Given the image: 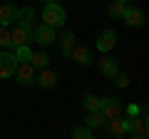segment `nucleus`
<instances>
[{"instance_id": "15", "label": "nucleus", "mask_w": 149, "mask_h": 139, "mask_svg": "<svg viewBox=\"0 0 149 139\" xmlns=\"http://www.w3.org/2000/svg\"><path fill=\"white\" fill-rule=\"evenodd\" d=\"M74 32L72 30H67V32H62V38L57 40V45H60V50H62V55L65 57H70V52H72V47H74Z\"/></svg>"}, {"instance_id": "19", "label": "nucleus", "mask_w": 149, "mask_h": 139, "mask_svg": "<svg viewBox=\"0 0 149 139\" xmlns=\"http://www.w3.org/2000/svg\"><path fill=\"white\" fill-rule=\"evenodd\" d=\"M5 47H13V40H10V27L0 25V50Z\"/></svg>"}, {"instance_id": "9", "label": "nucleus", "mask_w": 149, "mask_h": 139, "mask_svg": "<svg viewBox=\"0 0 149 139\" xmlns=\"http://www.w3.org/2000/svg\"><path fill=\"white\" fill-rule=\"evenodd\" d=\"M122 20H124V25L127 27H142L144 25V13L139 10V8H134V5H129L127 10H124V15H122Z\"/></svg>"}, {"instance_id": "7", "label": "nucleus", "mask_w": 149, "mask_h": 139, "mask_svg": "<svg viewBox=\"0 0 149 139\" xmlns=\"http://www.w3.org/2000/svg\"><path fill=\"white\" fill-rule=\"evenodd\" d=\"M17 67V57L15 52H0V80H8V77H13V72H15Z\"/></svg>"}, {"instance_id": "18", "label": "nucleus", "mask_w": 149, "mask_h": 139, "mask_svg": "<svg viewBox=\"0 0 149 139\" xmlns=\"http://www.w3.org/2000/svg\"><path fill=\"white\" fill-rule=\"evenodd\" d=\"M127 8H129V0H114V3L109 5V10H107V13H109V17H122Z\"/></svg>"}, {"instance_id": "17", "label": "nucleus", "mask_w": 149, "mask_h": 139, "mask_svg": "<svg viewBox=\"0 0 149 139\" xmlns=\"http://www.w3.org/2000/svg\"><path fill=\"white\" fill-rule=\"evenodd\" d=\"M27 62L35 70H42V67H47L50 57H47V52H30V60H27Z\"/></svg>"}, {"instance_id": "8", "label": "nucleus", "mask_w": 149, "mask_h": 139, "mask_svg": "<svg viewBox=\"0 0 149 139\" xmlns=\"http://www.w3.org/2000/svg\"><path fill=\"white\" fill-rule=\"evenodd\" d=\"M70 57H72L77 65H82V67H90V65L95 62V57H92V50L85 47V45H74L72 52H70Z\"/></svg>"}, {"instance_id": "5", "label": "nucleus", "mask_w": 149, "mask_h": 139, "mask_svg": "<svg viewBox=\"0 0 149 139\" xmlns=\"http://www.w3.org/2000/svg\"><path fill=\"white\" fill-rule=\"evenodd\" d=\"M10 40H13V47H20V45L35 42V40H32V27H25V25H20V22H17V25L10 30Z\"/></svg>"}, {"instance_id": "13", "label": "nucleus", "mask_w": 149, "mask_h": 139, "mask_svg": "<svg viewBox=\"0 0 149 139\" xmlns=\"http://www.w3.org/2000/svg\"><path fill=\"white\" fill-rule=\"evenodd\" d=\"M97 67H100V72L104 77H112V80H114V77L119 75V65H117V60H112V57H102V60H97Z\"/></svg>"}, {"instance_id": "4", "label": "nucleus", "mask_w": 149, "mask_h": 139, "mask_svg": "<svg viewBox=\"0 0 149 139\" xmlns=\"http://www.w3.org/2000/svg\"><path fill=\"white\" fill-rule=\"evenodd\" d=\"M13 75H15V82L20 87H32L35 85V67H32L27 60L25 62H17V67H15Z\"/></svg>"}, {"instance_id": "22", "label": "nucleus", "mask_w": 149, "mask_h": 139, "mask_svg": "<svg viewBox=\"0 0 149 139\" xmlns=\"http://www.w3.org/2000/svg\"><path fill=\"white\" fill-rule=\"evenodd\" d=\"M92 134H95V132H92L90 127H85V124H82V127H74V129H72V137H77V139H90Z\"/></svg>"}, {"instance_id": "10", "label": "nucleus", "mask_w": 149, "mask_h": 139, "mask_svg": "<svg viewBox=\"0 0 149 139\" xmlns=\"http://www.w3.org/2000/svg\"><path fill=\"white\" fill-rule=\"evenodd\" d=\"M114 45H117V32L112 30V27H107V30L100 35V40H97V50L107 55L112 47H114Z\"/></svg>"}, {"instance_id": "20", "label": "nucleus", "mask_w": 149, "mask_h": 139, "mask_svg": "<svg viewBox=\"0 0 149 139\" xmlns=\"http://www.w3.org/2000/svg\"><path fill=\"white\" fill-rule=\"evenodd\" d=\"M82 104H85L87 112H90V109H100V97H95V95H85Z\"/></svg>"}, {"instance_id": "21", "label": "nucleus", "mask_w": 149, "mask_h": 139, "mask_svg": "<svg viewBox=\"0 0 149 139\" xmlns=\"http://www.w3.org/2000/svg\"><path fill=\"white\" fill-rule=\"evenodd\" d=\"M30 45H20V47H15V57H17V62H25V60H30Z\"/></svg>"}, {"instance_id": "23", "label": "nucleus", "mask_w": 149, "mask_h": 139, "mask_svg": "<svg viewBox=\"0 0 149 139\" xmlns=\"http://www.w3.org/2000/svg\"><path fill=\"white\" fill-rule=\"evenodd\" d=\"M114 82H117V87H122V90H124V87L129 85V77H127V75H122V72H119V75L114 77Z\"/></svg>"}, {"instance_id": "1", "label": "nucleus", "mask_w": 149, "mask_h": 139, "mask_svg": "<svg viewBox=\"0 0 149 139\" xmlns=\"http://www.w3.org/2000/svg\"><path fill=\"white\" fill-rule=\"evenodd\" d=\"M65 10L57 5V0H50V3H45V8H42V22L45 25H50V27H62L65 25Z\"/></svg>"}, {"instance_id": "25", "label": "nucleus", "mask_w": 149, "mask_h": 139, "mask_svg": "<svg viewBox=\"0 0 149 139\" xmlns=\"http://www.w3.org/2000/svg\"><path fill=\"white\" fill-rule=\"evenodd\" d=\"M42 3H50V0H42Z\"/></svg>"}, {"instance_id": "14", "label": "nucleus", "mask_w": 149, "mask_h": 139, "mask_svg": "<svg viewBox=\"0 0 149 139\" xmlns=\"http://www.w3.org/2000/svg\"><path fill=\"white\" fill-rule=\"evenodd\" d=\"M104 122H107V117L102 114V109H90V114H87V119H85V127H90L92 132H95V129L104 127Z\"/></svg>"}, {"instance_id": "11", "label": "nucleus", "mask_w": 149, "mask_h": 139, "mask_svg": "<svg viewBox=\"0 0 149 139\" xmlns=\"http://www.w3.org/2000/svg\"><path fill=\"white\" fill-rule=\"evenodd\" d=\"M15 20H17V5L15 3H3L0 5V25L10 27Z\"/></svg>"}, {"instance_id": "6", "label": "nucleus", "mask_w": 149, "mask_h": 139, "mask_svg": "<svg viewBox=\"0 0 149 139\" xmlns=\"http://www.w3.org/2000/svg\"><path fill=\"white\" fill-rule=\"evenodd\" d=\"M100 109H102V114H104L107 119H112V117H122V112H124L117 97H100Z\"/></svg>"}, {"instance_id": "12", "label": "nucleus", "mask_w": 149, "mask_h": 139, "mask_svg": "<svg viewBox=\"0 0 149 139\" xmlns=\"http://www.w3.org/2000/svg\"><path fill=\"white\" fill-rule=\"evenodd\" d=\"M35 85H40L42 90H52V87L57 85V75H55L50 67H42L40 75H35Z\"/></svg>"}, {"instance_id": "24", "label": "nucleus", "mask_w": 149, "mask_h": 139, "mask_svg": "<svg viewBox=\"0 0 149 139\" xmlns=\"http://www.w3.org/2000/svg\"><path fill=\"white\" fill-rule=\"evenodd\" d=\"M139 109H142L139 104H129V107H127V114H129V117H137V114H139Z\"/></svg>"}, {"instance_id": "2", "label": "nucleus", "mask_w": 149, "mask_h": 139, "mask_svg": "<svg viewBox=\"0 0 149 139\" xmlns=\"http://www.w3.org/2000/svg\"><path fill=\"white\" fill-rule=\"evenodd\" d=\"M104 132L107 137H129L132 132V117H112L104 122Z\"/></svg>"}, {"instance_id": "16", "label": "nucleus", "mask_w": 149, "mask_h": 139, "mask_svg": "<svg viewBox=\"0 0 149 139\" xmlns=\"http://www.w3.org/2000/svg\"><path fill=\"white\" fill-rule=\"evenodd\" d=\"M15 22H20L25 27H32V22H35V8H30V5L17 8V20Z\"/></svg>"}, {"instance_id": "3", "label": "nucleus", "mask_w": 149, "mask_h": 139, "mask_svg": "<svg viewBox=\"0 0 149 139\" xmlns=\"http://www.w3.org/2000/svg\"><path fill=\"white\" fill-rule=\"evenodd\" d=\"M32 40H35L40 47H52L55 42H57V38H55V27L50 25H35L32 27Z\"/></svg>"}]
</instances>
